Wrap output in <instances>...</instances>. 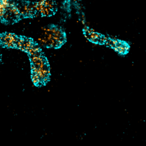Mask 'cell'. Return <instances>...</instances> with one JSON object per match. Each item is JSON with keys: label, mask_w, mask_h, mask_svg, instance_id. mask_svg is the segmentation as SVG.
Instances as JSON below:
<instances>
[{"label": "cell", "mask_w": 146, "mask_h": 146, "mask_svg": "<svg viewBox=\"0 0 146 146\" xmlns=\"http://www.w3.org/2000/svg\"><path fill=\"white\" fill-rule=\"evenodd\" d=\"M36 14L42 16H50L54 14L56 7L53 0H38L33 3Z\"/></svg>", "instance_id": "cell-2"}, {"label": "cell", "mask_w": 146, "mask_h": 146, "mask_svg": "<svg viewBox=\"0 0 146 146\" xmlns=\"http://www.w3.org/2000/svg\"><path fill=\"white\" fill-rule=\"evenodd\" d=\"M105 42L107 45L113 47L116 51L121 54L127 53L129 50L128 44L121 40L106 39Z\"/></svg>", "instance_id": "cell-3"}, {"label": "cell", "mask_w": 146, "mask_h": 146, "mask_svg": "<svg viewBox=\"0 0 146 146\" xmlns=\"http://www.w3.org/2000/svg\"><path fill=\"white\" fill-rule=\"evenodd\" d=\"M66 41L64 33L59 27L50 26L43 29L39 38L40 44L49 47L58 48Z\"/></svg>", "instance_id": "cell-1"}]
</instances>
